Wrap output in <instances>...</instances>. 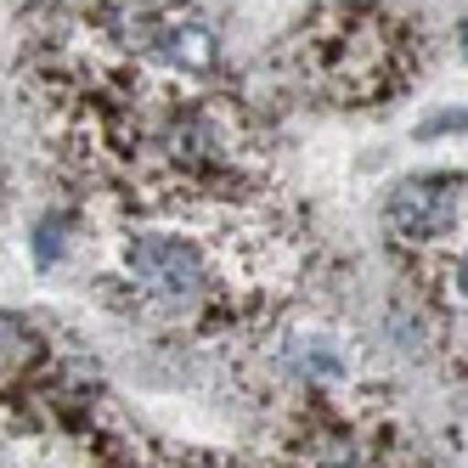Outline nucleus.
<instances>
[{"label": "nucleus", "mask_w": 468, "mask_h": 468, "mask_svg": "<svg viewBox=\"0 0 468 468\" xmlns=\"http://www.w3.org/2000/svg\"><path fill=\"white\" fill-rule=\"evenodd\" d=\"M389 226L418 243H446L463 226V176H418L389 197Z\"/></svg>", "instance_id": "f03ea898"}, {"label": "nucleus", "mask_w": 468, "mask_h": 468, "mask_svg": "<svg viewBox=\"0 0 468 468\" xmlns=\"http://www.w3.org/2000/svg\"><path fill=\"white\" fill-rule=\"evenodd\" d=\"M62 254H69V220L51 215V220H40V231H35V265L46 271V265H57Z\"/></svg>", "instance_id": "7ed1b4c3"}, {"label": "nucleus", "mask_w": 468, "mask_h": 468, "mask_svg": "<svg viewBox=\"0 0 468 468\" xmlns=\"http://www.w3.org/2000/svg\"><path fill=\"white\" fill-rule=\"evenodd\" d=\"M327 468H356V463H327Z\"/></svg>", "instance_id": "20e7f679"}, {"label": "nucleus", "mask_w": 468, "mask_h": 468, "mask_svg": "<svg viewBox=\"0 0 468 468\" xmlns=\"http://www.w3.org/2000/svg\"><path fill=\"white\" fill-rule=\"evenodd\" d=\"M124 277L158 299H170V305H197L215 288L204 249L176 238V231H136L124 243Z\"/></svg>", "instance_id": "f257e3e1"}]
</instances>
